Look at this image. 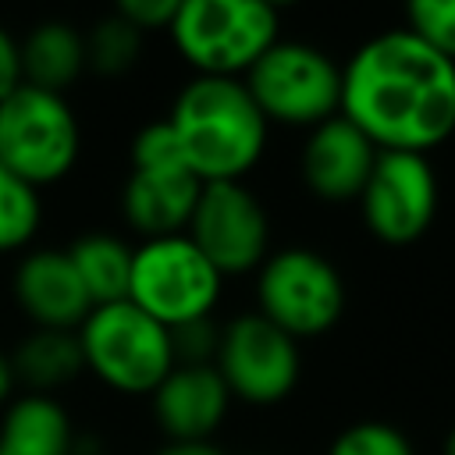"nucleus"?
Wrapping results in <instances>:
<instances>
[{"label":"nucleus","instance_id":"f257e3e1","mask_svg":"<svg viewBox=\"0 0 455 455\" xmlns=\"http://www.w3.org/2000/svg\"><path fill=\"white\" fill-rule=\"evenodd\" d=\"M341 117L377 149L427 156L455 132V60L409 28L380 32L341 68Z\"/></svg>","mask_w":455,"mask_h":455},{"label":"nucleus","instance_id":"f03ea898","mask_svg":"<svg viewBox=\"0 0 455 455\" xmlns=\"http://www.w3.org/2000/svg\"><path fill=\"white\" fill-rule=\"evenodd\" d=\"M188 171L210 181H242L267 146V117L242 78L196 75L167 114Z\"/></svg>","mask_w":455,"mask_h":455},{"label":"nucleus","instance_id":"7ed1b4c3","mask_svg":"<svg viewBox=\"0 0 455 455\" xmlns=\"http://www.w3.org/2000/svg\"><path fill=\"white\" fill-rule=\"evenodd\" d=\"M85 370L121 395H153L174 370L171 331L135 302L92 306L78 327Z\"/></svg>","mask_w":455,"mask_h":455},{"label":"nucleus","instance_id":"20e7f679","mask_svg":"<svg viewBox=\"0 0 455 455\" xmlns=\"http://www.w3.org/2000/svg\"><path fill=\"white\" fill-rule=\"evenodd\" d=\"M167 28L196 75L238 78L277 43V11L263 0H185Z\"/></svg>","mask_w":455,"mask_h":455},{"label":"nucleus","instance_id":"39448f33","mask_svg":"<svg viewBox=\"0 0 455 455\" xmlns=\"http://www.w3.org/2000/svg\"><path fill=\"white\" fill-rule=\"evenodd\" d=\"M220 270L203 256V249L181 231L164 238H142L132 256L128 302L160 320L167 331L206 320L220 299Z\"/></svg>","mask_w":455,"mask_h":455},{"label":"nucleus","instance_id":"423d86ee","mask_svg":"<svg viewBox=\"0 0 455 455\" xmlns=\"http://www.w3.org/2000/svg\"><path fill=\"white\" fill-rule=\"evenodd\" d=\"M82 149L78 117L60 92L21 82L0 100V164L32 188L60 181Z\"/></svg>","mask_w":455,"mask_h":455},{"label":"nucleus","instance_id":"0eeeda50","mask_svg":"<svg viewBox=\"0 0 455 455\" xmlns=\"http://www.w3.org/2000/svg\"><path fill=\"white\" fill-rule=\"evenodd\" d=\"M242 82L267 124L316 128L341 114V68L309 43L277 39Z\"/></svg>","mask_w":455,"mask_h":455},{"label":"nucleus","instance_id":"6e6552de","mask_svg":"<svg viewBox=\"0 0 455 455\" xmlns=\"http://www.w3.org/2000/svg\"><path fill=\"white\" fill-rule=\"evenodd\" d=\"M259 313L284 334L316 338L331 331L345 309V284L331 259L313 249H277L259 263L256 274Z\"/></svg>","mask_w":455,"mask_h":455},{"label":"nucleus","instance_id":"1a4fd4ad","mask_svg":"<svg viewBox=\"0 0 455 455\" xmlns=\"http://www.w3.org/2000/svg\"><path fill=\"white\" fill-rule=\"evenodd\" d=\"M213 366L224 377L231 398L274 405L299 384V345L263 313H242L220 331Z\"/></svg>","mask_w":455,"mask_h":455},{"label":"nucleus","instance_id":"9d476101","mask_svg":"<svg viewBox=\"0 0 455 455\" xmlns=\"http://www.w3.org/2000/svg\"><path fill=\"white\" fill-rule=\"evenodd\" d=\"M185 235L203 249L220 277H231L259 270L267 259L270 224L267 210L242 181H210L199 192Z\"/></svg>","mask_w":455,"mask_h":455},{"label":"nucleus","instance_id":"9b49d317","mask_svg":"<svg viewBox=\"0 0 455 455\" xmlns=\"http://www.w3.org/2000/svg\"><path fill=\"white\" fill-rule=\"evenodd\" d=\"M363 220L387 245L416 242L437 213V178L423 153L380 149L359 196Z\"/></svg>","mask_w":455,"mask_h":455},{"label":"nucleus","instance_id":"f8f14e48","mask_svg":"<svg viewBox=\"0 0 455 455\" xmlns=\"http://www.w3.org/2000/svg\"><path fill=\"white\" fill-rule=\"evenodd\" d=\"M377 153L380 149L348 117L334 114L323 124L309 128V139L302 146V181L327 203L359 199Z\"/></svg>","mask_w":455,"mask_h":455},{"label":"nucleus","instance_id":"ddd939ff","mask_svg":"<svg viewBox=\"0 0 455 455\" xmlns=\"http://www.w3.org/2000/svg\"><path fill=\"white\" fill-rule=\"evenodd\" d=\"M14 299L36 327L78 331L92 313V299L68 256V249H36L14 270Z\"/></svg>","mask_w":455,"mask_h":455},{"label":"nucleus","instance_id":"4468645a","mask_svg":"<svg viewBox=\"0 0 455 455\" xmlns=\"http://www.w3.org/2000/svg\"><path fill=\"white\" fill-rule=\"evenodd\" d=\"M228 405L231 391L213 363H178L153 391V416L171 441H210Z\"/></svg>","mask_w":455,"mask_h":455},{"label":"nucleus","instance_id":"2eb2a0df","mask_svg":"<svg viewBox=\"0 0 455 455\" xmlns=\"http://www.w3.org/2000/svg\"><path fill=\"white\" fill-rule=\"evenodd\" d=\"M203 181L188 167L171 171H132L124 185V220L142 238H164L188 231Z\"/></svg>","mask_w":455,"mask_h":455},{"label":"nucleus","instance_id":"dca6fc26","mask_svg":"<svg viewBox=\"0 0 455 455\" xmlns=\"http://www.w3.org/2000/svg\"><path fill=\"white\" fill-rule=\"evenodd\" d=\"M0 455H71V419L53 395H21L0 419Z\"/></svg>","mask_w":455,"mask_h":455},{"label":"nucleus","instance_id":"f3484780","mask_svg":"<svg viewBox=\"0 0 455 455\" xmlns=\"http://www.w3.org/2000/svg\"><path fill=\"white\" fill-rule=\"evenodd\" d=\"M85 71V36L68 21H43L21 43V78L36 89L60 92Z\"/></svg>","mask_w":455,"mask_h":455},{"label":"nucleus","instance_id":"a211bd4d","mask_svg":"<svg viewBox=\"0 0 455 455\" xmlns=\"http://www.w3.org/2000/svg\"><path fill=\"white\" fill-rule=\"evenodd\" d=\"M14 380H21L36 395H53L57 387L71 384L85 370V355L78 345V331H50L36 327L11 355Z\"/></svg>","mask_w":455,"mask_h":455},{"label":"nucleus","instance_id":"6ab92c4d","mask_svg":"<svg viewBox=\"0 0 455 455\" xmlns=\"http://www.w3.org/2000/svg\"><path fill=\"white\" fill-rule=\"evenodd\" d=\"M92 306H107V302H121L128 299L132 288V256L135 249L124 245L114 235H82L75 238V245L68 249Z\"/></svg>","mask_w":455,"mask_h":455},{"label":"nucleus","instance_id":"aec40b11","mask_svg":"<svg viewBox=\"0 0 455 455\" xmlns=\"http://www.w3.org/2000/svg\"><path fill=\"white\" fill-rule=\"evenodd\" d=\"M142 53V28L121 14L100 18L85 36V64L100 75H124Z\"/></svg>","mask_w":455,"mask_h":455},{"label":"nucleus","instance_id":"412c9836","mask_svg":"<svg viewBox=\"0 0 455 455\" xmlns=\"http://www.w3.org/2000/svg\"><path fill=\"white\" fill-rule=\"evenodd\" d=\"M39 196L28 181L0 164V252H14L39 231Z\"/></svg>","mask_w":455,"mask_h":455},{"label":"nucleus","instance_id":"4be33fe9","mask_svg":"<svg viewBox=\"0 0 455 455\" xmlns=\"http://www.w3.org/2000/svg\"><path fill=\"white\" fill-rule=\"evenodd\" d=\"M327 455H412V444H409V437L398 427L366 419V423L345 427L331 441Z\"/></svg>","mask_w":455,"mask_h":455},{"label":"nucleus","instance_id":"5701e85b","mask_svg":"<svg viewBox=\"0 0 455 455\" xmlns=\"http://www.w3.org/2000/svg\"><path fill=\"white\" fill-rule=\"evenodd\" d=\"M409 32L455 60V0H405Z\"/></svg>","mask_w":455,"mask_h":455},{"label":"nucleus","instance_id":"b1692460","mask_svg":"<svg viewBox=\"0 0 455 455\" xmlns=\"http://www.w3.org/2000/svg\"><path fill=\"white\" fill-rule=\"evenodd\" d=\"M171 167H188L181 142L171 128V121H153L132 139V171H171Z\"/></svg>","mask_w":455,"mask_h":455},{"label":"nucleus","instance_id":"393cba45","mask_svg":"<svg viewBox=\"0 0 455 455\" xmlns=\"http://www.w3.org/2000/svg\"><path fill=\"white\" fill-rule=\"evenodd\" d=\"M171 345H174V366H196V363H213L217 359V345H220V331L206 320H192L171 331Z\"/></svg>","mask_w":455,"mask_h":455},{"label":"nucleus","instance_id":"a878e982","mask_svg":"<svg viewBox=\"0 0 455 455\" xmlns=\"http://www.w3.org/2000/svg\"><path fill=\"white\" fill-rule=\"evenodd\" d=\"M114 4H117L121 18H128L142 32H149V28H167L185 0H114Z\"/></svg>","mask_w":455,"mask_h":455},{"label":"nucleus","instance_id":"bb28decb","mask_svg":"<svg viewBox=\"0 0 455 455\" xmlns=\"http://www.w3.org/2000/svg\"><path fill=\"white\" fill-rule=\"evenodd\" d=\"M21 43L0 25V100L21 85Z\"/></svg>","mask_w":455,"mask_h":455},{"label":"nucleus","instance_id":"cd10ccee","mask_svg":"<svg viewBox=\"0 0 455 455\" xmlns=\"http://www.w3.org/2000/svg\"><path fill=\"white\" fill-rule=\"evenodd\" d=\"M156 455H224L213 441H167Z\"/></svg>","mask_w":455,"mask_h":455},{"label":"nucleus","instance_id":"c85d7f7f","mask_svg":"<svg viewBox=\"0 0 455 455\" xmlns=\"http://www.w3.org/2000/svg\"><path fill=\"white\" fill-rule=\"evenodd\" d=\"M14 366H11V355H4L0 352V405L11 398V391H14Z\"/></svg>","mask_w":455,"mask_h":455},{"label":"nucleus","instance_id":"c756f323","mask_svg":"<svg viewBox=\"0 0 455 455\" xmlns=\"http://www.w3.org/2000/svg\"><path fill=\"white\" fill-rule=\"evenodd\" d=\"M263 4H270V7H274V11H281V7H295V4H299V0H263Z\"/></svg>","mask_w":455,"mask_h":455},{"label":"nucleus","instance_id":"7c9ffc66","mask_svg":"<svg viewBox=\"0 0 455 455\" xmlns=\"http://www.w3.org/2000/svg\"><path fill=\"white\" fill-rule=\"evenodd\" d=\"M444 455H455V427H451V434H448V441H444Z\"/></svg>","mask_w":455,"mask_h":455}]
</instances>
